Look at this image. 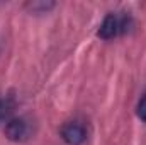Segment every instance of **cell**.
<instances>
[{
    "label": "cell",
    "instance_id": "7a4b0ae2",
    "mask_svg": "<svg viewBox=\"0 0 146 145\" xmlns=\"http://www.w3.org/2000/svg\"><path fill=\"white\" fill-rule=\"evenodd\" d=\"M31 135V125L26 118H12L5 125V137L12 142H24Z\"/></svg>",
    "mask_w": 146,
    "mask_h": 145
},
{
    "label": "cell",
    "instance_id": "8992f818",
    "mask_svg": "<svg viewBox=\"0 0 146 145\" xmlns=\"http://www.w3.org/2000/svg\"><path fill=\"white\" fill-rule=\"evenodd\" d=\"M0 51H2V39H0Z\"/></svg>",
    "mask_w": 146,
    "mask_h": 145
},
{
    "label": "cell",
    "instance_id": "5b68a950",
    "mask_svg": "<svg viewBox=\"0 0 146 145\" xmlns=\"http://www.w3.org/2000/svg\"><path fill=\"white\" fill-rule=\"evenodd\" d=\"M136 114L141 121H146V94L138 101V106H136Z\"/></svg>",
    "mask_w": 146,
    "mask_h": 145
},
{
    "label": "cell",
    "instance_id": "6da1fadb",
    "mask_svg": "<svg viewBox=\"0 0 146 145\" xmlns=\"http://www.w3.org/2000/svg\"><path fill=\"white\" fill-rule=\"evenodd\" d=\"M133 28V17L126 12H110L102 21L97 36L100 39H114L117 36L126 34Z\"/></svg>",
    "mask_w": 146,
    "mask_h": 145
},
{
    "label": "cell",
    "instance_id": "277c9868",
    "mask_svg": "<svg viewBox=\"0 0 146 145\" xmlns=\"http://www.w3.org/2000/svg\"><path fill=\"white\" fill-rule=\"evenodd\" d=\"M10 111H12V103L9 99H0V123L9 118Z\"/></svg>",
    "mask_w": 146,
    "mask_h": 145
},
{
    "label": "cell",
    "instance_id": "3957f363",
    "mask_svg": "<svg viewBox=\"0 0 146 145\" xmlns=\"http://www.w3.org/2000/svg\"><path fill=\"white\" fill-rule=\"evenodd\" d=\"M60 135L65 140V144H68V145H82L87 140V130L78 121H68V123H65L61 126Z\"/></svg>",
    "mask_w": 146,
    "mask_h": 145
}]
</instances>
